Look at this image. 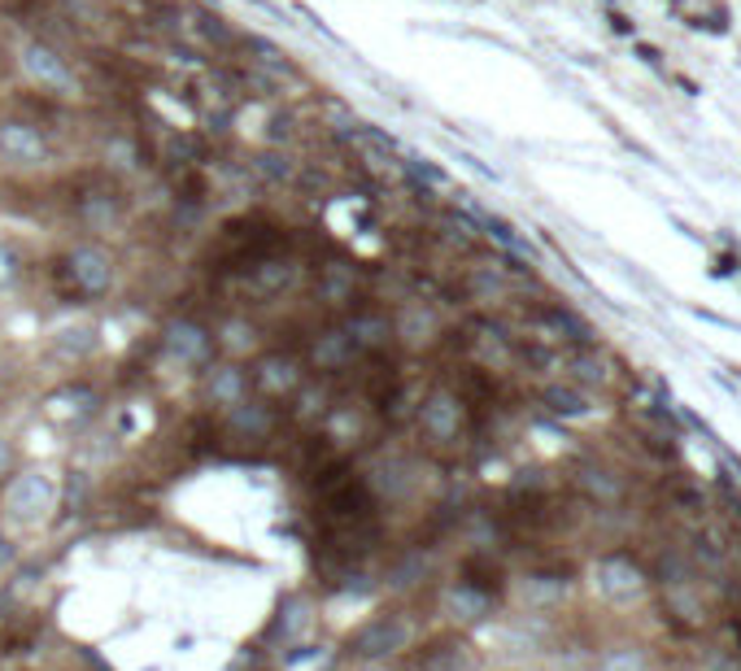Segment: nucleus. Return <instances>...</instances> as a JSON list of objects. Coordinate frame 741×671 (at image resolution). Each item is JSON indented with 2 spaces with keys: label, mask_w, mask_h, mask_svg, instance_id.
<instances>
[{
  "label": "nucleus",
  "mask_w": 741,
  "mask_h": 671,
  "mask_svg": "<svg viewBox=\"0 0 741 671\" xmlns=\"http://www.w3.org/2000/svg\"><path fill=\"white\" fill-rule=\"evenodd\" d=\"M4 467H9V445L0 440V471H4Z\"/></svg>",
  "instance_id": "nucleus-28"
},
{
  "label": "nucleus",
  "mask_w": 741,
  "mask_h": 671,
  "mask_svg": "<svg viewBox=\"0 0 741 671\" xmlns=\"http://www.w3.org/2000/svg\"><path fill=\"white\" fill-rule=\"evenodd\" d=\"M52 502H57V484H52V475H44V471H26V475H17V480L9 484V510H13V519H44V515L52 510Z\"/></svg>",
  "instance_id": "nucleus-1"
},
{
  "label": "nucleus",
  "mask_w": 741,
  "mask_h": 671,
  "mask_svg": "<svg viewBox=\"0 0 741 671\" xmlns=\"http://www.w3.org/2000/svg\"><path fill=\"white\" fill-rule=\"evenodd\" d=\"M572 375H576L580 384H593V388H598V384H607V366H602L598 357H589V353L572 362Z\"/></svg>",
  "instance_id": "nucleus-22"
},
{
  "label": "nucleus",
  "mask_w": 741,
  "mask_h": 671,
  "mask_svg": "<svg viewBox=\"0 0 741 671\" xmlns=\"http://www.w3.org/2000/svg\"><path fill=\"white\" fill-rule=\"evenodd\" d=\"M258 384L267 388V392H293L297 384H302V375H297V362L293 357H267L262 366H258Z\"/></svg>",
  "instance_id": "nucleus-11"
},
{
  "label": "nucleus",
  "mask_w": 741,
  "mask_h": 671,
  "mask_svg": "<svg viewBox=\"0 0 741 671\" xmlns=\"http://www.w3.org/2000/svg\"><path fill=\"white\" fill-rule=\"evenodd\" d=\"M22 66H26L39 83H48V87H70V66H66V57H61L57 48L39 44V39H31V44L22 48Z\"/></svg>",
  "instance_id": "nucleus-4"
},
{
  "label": "nucleus",
  "mask_w": 741,
  "mask_h": 671,
  "mask_svg": "<svg viewBox=\"0 0 741 671\" xmlns=\"http://www.w3.org/2000/svg\"><path fill=\"white\" fill-rule=\"evenodd\" d=\"M545 401H550V410H554V414H567V419L589 410V405H585V392H576V388H550V392H545Z\"/></svg>",
  "instance_id": "nucleus-18"
},
{
  "label": "nucleus",
  "mask_w": 741,
  "mask_h": 671,
  "mask_svg": "<svg viewBox=\"0 0 741 671\" xmlns=\"http://www.w3.org/2000/svg\"><path fill=\"white\" fill-rule=\"evenodd\" d=\"M210 397L223 401V405H240L245 401V375L236 366H219L210 375Z\"/></svg>",
  "instance_id": "nucleus-13"
},
{
  "label": "nucleus",
  "mask_w": 741,
  "mask_h": 671,
  "mask_svg": "<svg viewBox=\"0 0 741 671\" xmlns=\"http://www.w3.org/2000/svg\"><path fill=\"white\" fill-rule=\"evenodd\" d=\"M598 589H602L607 598H615V602H628V598H637V593L646 589V576H642L628 558H607V563L598 567Z\"/></svg>",
  "instance_id": "nucleus-6"
},
{
  "label": "nucleus",
  "mask_w": 741,
  "mask_h": 671,
  "mask_svg": "<svg viewBox=\"0 0 741 671\" xmlns=\"http://www.w3.org/2000/svg\"><path fill=\"white\" fill-rule=\"evenodd\" d=\"M585 488H589L593 497H602V502H615V497H620V480L607 475V471H585Z\"/></svg>",
  "instance_id": "nucleus-21"
},
{
  "label": "nucleus",
  "mask_w": 741,
  "mask_h": 671,
  "mask_svg": "<svg viewBox=\"0 0 741 671\" xmlns=\"http://www.w3.org/2000/svg\"><path fill=\"white\" fill-rule=\"evenodd\" d=\"M598 671H646V655H642V650H633V646L607 650V659L598 663Z\"/></svg>",
  "instance_id": "nucleus-17"
},
{
  "label": "nucleus",
  "mask_w": 741,
  "mask_h": 671,
  "mask_svg": "<svg viewBox=\"0 0 741 671\" xmlns=\"http://www.w3.org/2000/svg\"><path fill=\"white\" fill-rule=\"evenodd\" d=\"M0 153L13 157V162H39L44 157V136L35 127L9 122V127H0Z\"/></svg>",
  "instance_id": "nucleus-8"
},
{
  "label": "nucleus",
  "mask_w": 741,
  "mask_h": 671,
  "mask_svg": "<svg viewBox=\"0 0 741 671\" xmlns=\"http://www.w3.org/2000/svg\"><path fill=\"white\" fill-rule=\"evenodd\" d=\"M289 284H293V267H289V262H262V267L254 271V280H249V289L262 293V297L289 289Z\"/></svg>",
  "instance_id": "nucleus-14"
},
{
  "label": "nucleus",
  "mask_w": 741,
  "mask_h": 671,
  "mask_svg": "<svg viewBox=\"0 0 741 671\" xmlns=\"http://www.w3.org/2000/svg\"><path fill=\"white\" fill-rule=\"evenodd\" d=\"M254 170H258L262 179H271V184H293V175H297V166H293L284 153H275V149L258 153V157H254Z\"/></svg>",
  "instance_id": "nucleus-15"
},
{
  "label": "nucleus",
  "mask_w": 741,
  "mask_h": 671,
  "mask_svg": "<svg viewBox=\"0 0 741 671\" xmlns=\"http://www.w3.org/2000/svg\"><path fill=\"white\" fill-rule=\"evenodd\" d=\"M92 344H96V340H92L87 328H70V332H61V340H57V353H66V357H83Z\"/></svg>",
  "instance_id": "nucleus-20"
},
{
  "label": "nucleus",
  "mask_w": 741,
  "mask_h": 671,
  "mask_svg": "<svg viewBox=\"0 0 741 671\" xmlns=\"http://www.w3.org/2000/svg\"><path fill=\"white\" fill-rule=\"evenodd\" d=\"M475 668H480L475 650L462 646V641H449V646H436V650L423 659V668L419 671H475Z\"/></svg>",
  "instance_id": "nucleus-10"
},
{
  "label": "nucleus",
  "mask_w": 741,
  "mask_h": 671,
  "mask_svg": "<svg viewBox=\"0 0 741 671\" xmlns=\"http://www.w3.org/2000/svg\"><path fill=\"white\" fill-rule=\"evenodd\" d=\"M166 349H170V357L197 366V362H205V353H210V336H205V328H197V323H175V328L166 332Z\"/></svg>",
  "instance_id": "nucleus-9"
},
{
  "label": "nucleus",
  "mask_w": 741,
  "mask_h": 671,
  "mask_svg": "<svg viewBox=\"0 0 741 671\" xmlns=\"http://www.w3.org/2000/svg\"><path fill=\"white\" fill-rule=\"evenodd\" d=\"M13 284H17V258H13V249L0 245V293H9Z\"/></svg>",
  "instance_id": "nucleus-24"
},
{
  "label": "nucleus",
  "mask_w": 741,
  "mask_h": 671,
  "mask_svg": "<svg viewBox=\"0 0 741 671\" xmlns=\"http://www.w3.org/2000/svg\"><path fill=\"white\" fill-rule=\"evenodd\" d=\"M410 637H414V628H410L401 615H379V620H370L367 628L354 637V655H363V659H388V655L405 650Z\"/></svg>",
  "instance_id": "nucleus-2"
},
{
  "label": "nucleus",
  "mask_w": 741,
  "mask_h": 671,
  "mask_svg": "<svg viewBox=\"0 0 741 671\" xmlns=\"http://www.w3.org/2000/svg\"><path fill=\"white\" fill-rule=\"evenodd\" d=\"M315 357H319V366H341V362L354 357V340L345 332H328L315 344Z\"/></svg>",
  "instance_id": "nucleus-16"
},
{
  "label": "nucleus",
  "mask_w": 741,
  "mask_h": 671,
  "mask_svg": "<svg viewBox=\"0 0 741 671\" xmlns=\"http://www.w3.org/2000/svg\"><path fill=\"white\" fill-rule=\"evenodd\" d=\"M445 615L458 620V624H480L493 615V598L484 589H471V585H454L445 593Z\"/></svg>",
  "instance_id": "nucleus-7"
},
{
  "label": "nucleus",
  "mask_w": 741,
  "mask_h": 671,
  "mask_svg": "<svg viewBox=\"0 0 741 671\" xmlns=\"http://www.w3.org/2000/svg\"><path fill=\"white\" fill-rule=\"evenodd\" d=\"M524 593H528L532 602H554V598H563V593H567V585H563V580H554V576H532V580L524 585Z\"/></svg>",
  "instance_id": "nucleus-19"
},
{
  "label": "nucleus",
  "mask_w": 741,
  "mask_h": 671,
  "mask_svg": "<svg viewBox=\"0 0 741 671\" xmlns=\"http://www.w3.org/2000/svg\"><path fill=\"white\" fill-rule=\"evenodd\" d=\"M345 336L354 340V349H375V344H384V340L392 336V328H388V319H379V315H354Z\"/></svg>",
  "instance_id": "nucleus-12"
},
{
  "label": "nucleus",
  "mask_w": 741,
  "mask_h": 671,
  "mask_svg": "<svg viewBox=\"0 0 741 671\" xmlns=\"http://www.w3.org/2000/svg\"><path fill=\"white\" fill-rule=\"evenodd\" d=\"M271 136H275V140H289V136H293V118H289V114L275 118V122H271Z\"/></svg>",
  "instance_id": "nucleus-27"
},
{
  "label": "nucleus",
  "mask_w": 741,
  "mask_h": 671,
  "mask_svg": "<svg viewBox=\"0 0 741 671\" xmlns=\"http://www.w3.org/2000/svg\"><path fill=\"white\" fill-rule=\"evenodd\" d=\"M70 275H74V284L83 289V293H105L109 289V280H114V267H109V258L101 254V249H74L70 254Z\"/></svg>",
  "instance_id": "nucleus-5"
},
{
  "label": "nucleus",
  "mask_w": 741,
  "mask_h": 671,
  "mask_svg": "<svg viewBox=\"0 0 741 671\" xmlns=\"http://www.w3.org/2000/svg\"><path fill=\"white\" fill-rule=\"evenodd\" d=\"M83 219L96 223V227H105V223L114 219V201H109V197H83Z\"/></svg>",
  "instance_id": "nucleus-23"
},
{
  "label": "nucleus",
  "mask_w": 741,
  "mask_h": 671,
  "mask_svg": "<svg viewBox=\"0 0 741 671\" xmlns=\"http://www.w3.org/2000/svg\"><path fill=\"white\" fill-rule=\"evenodd\" d=\"M302 620H306V615H302V607L293 602L289 611H280V624H275V633H284V637H289V633H293V628H297Z\"/></svg>",
  "instance_id": "nucleus-26"
},
{
  "label": "nucleus",
  "mask_w": 741,
  "mask_h": 671,
  "mask_svg": "<svg viewBox=\"0 0 741 671\" xmlns=\"http://www.w3.org/2000/svg\"><path fill=\"white\" fill-rule=\"evenodd\" d=\"M350 289H354V280H350L345 271H332V275H328V284H324V293H328L332 302H345V297H350Z\"/></svg>",
  "instance_id": "nucleus-25"
},
{
  "label": "nucleus",
  "mask_w": 741,
  "mask_h": 671,
  "mask_svg": "<svg viewBox=\"0 0 741 671\" xmlns=\"http://www.w3.org/2000/svg\"><path fill=\"white\" fill-rule=\"evenodd\" d=\"M423 432L432 436V440H454L458 436V427H462V405L449 397V392H432L427 401H423Z\"/></svg>",
  "instance_id": "nucleus-3"
}]
</instances>
